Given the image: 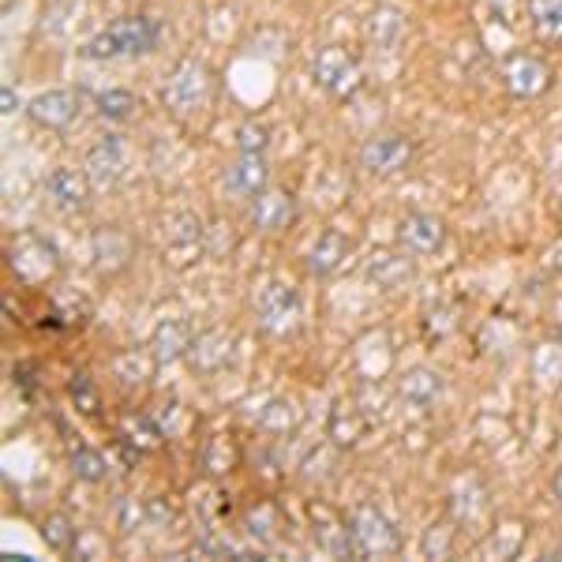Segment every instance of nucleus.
<instances>
[{"label": "nucleus", "mask_w": 562, "mask_h": 562, "mask_svg": "<svg viewBox=\"0 0 562 562\" xmlns=\"http://www.w3.org/2000/svg\"><path fill=\"white\" fill-rule=\"evenodd\" d=\"M405 31H409V20H405V12H402V8H394V4L371 8L364 26H360L364 42L371 45V49H379V53H394L397 45H402Z\"/></svg>", "instance_id": "17"}, {"label": "nucleus", "mask_w": 562, "mask_h": 562, "mask_svg": "<svg viewBox=\"0 0 562 562\" xmlns=\"http://www.w3.org/2000/svg\"><path fill=\"white\" fill-rule=\"evenodd\" d=\"M450 548H454V529H450V521L428 525V532H424V540H420L424 559H447Z\"/></svg>", "instance_id": "38"}, {"label": "nucleus", "mask_w": 562, "mask_h": 562, "mask_svg": "<svg viewBox=\"0 0 562 562\" xmlns=\"http://www.w3.org/2000/svg\"><path fill=\"white\" fill-rule=\"evenodd\" d=\"M551 492H555L559 506H562V469H559V473H555V484H551Z\"/></svg>", "instance_id": "43"}, {"label": "nucleus", "mask_w": 562, "mask_h": 562, "mask_svg": "<svg viewBox=\"0 0 562 562\" xmlns=\"http://www.w3.org/2000/svg\"><path fill=\"white\" fill-rule=\"evenodd\" d=\"M68 397L71 405H76L83 416H98L102 413V394H98V383L87 375V371H76V375L68 379Z\"/></svg>", "instance_id": "35"}, {"label": "nucleus", "mask_w": 562, "mask_h": 562, "mask_svg": "<svg viewBox=\"0 0 562 562\" xmlns=\"http://www.w3.org/2000/svg\"><path fill=\"white\" fill-rule=\"evenodd\" d=\"M79 109H83V98L79 90L57 87V90H42L26 102V116H31L38 128L45 132H68L71 124L79 121Z\"/></svg>", "instance_id": "10"}, {"label": "nucleus", "mask_w": 562, "mask_h": 562, "mask_svg": "<svg viewBox=\"0 0 562 562\" xmlns=\"http://www.w3.org/2000/svg\"><path fill=\"white\" fill-rule=\"evenodd\" d=\"M525 543V525L521 521H503L498 529L487 532V540L476 548L480 559H514Z\"/></svg>", "instance_id": "32"}, {"label": "nucleus", "mask_w": 562, "mask_h": 562, "mask_svg": "<svg viewBox=\"0 0 562 562\" xmlns=\"http://www.w3.org/2000/svg\"><path fill=\"white\" fill-rule=\"evenodd\" d=\"M166 38V26L154 15H121L98 31L94 38L79 45V57L83 60H121V57H147Z\"/></svg>", "instance_id": "1"}, {"label": "nucleus", "mask_w": 562, "mask_h": 562, "mask_svg": "<svg viewBox=\"0 0 562 562\" xmlns=\"http://www.w3.org/2000/svg\"><path fill=\"white\" fill-rule=\"evenodd\" d=\"M525 15L543 45L562 42V0H525Z\"/></svg>", "instance_id": "29"}, {"label": "nucleus", "mask_w": 562, "mask_h": 562, "mask_svg": "<svg viewBox=\"0 0 562 562\" xmlns=\"http://www.w3.org/2000/svg\"><path fill=\"white\" fill-rule=\"evenodd\" d=\"M211 98H214V71L199 57L177 60V65L169 68L166 83H161V102H166L169 113H177V116L199 113Z\"/></svg>", "instance_id": "3"}, {"label": "nucleus", "mask_w": 562, "mask_h": 562, "mask_svg": "<svg viewBox=\"0 0 562 562\" xmlns=\"http://www.w3.org/2000/svg\"><path fill=\"white\" fill-rule=\"evenodd\" d=\"M349 532H352V543H357V559H390L405 548L394 521H390L383 510H375L371 503H360L349 510Z\"/></svg>", "instance_id": "5"}, {"label": "nucleus", "mask_w": 562, "mask_h": 562, "mask_svg": "<svg viewBox=\"0 0 562 562\" xmlns=\"http://www.w3.org/2000/svg\"><path fill=\"white\" fill-rule=\"evenodd\" d=\"M416 278V267L409 259V251H375V256L368 259V281L375 289H383V293H397V289L413 285Z\"/></svg>", "instance_id": "23"}, {"label": "nucleus", "mask_w": 562, "mask_h": 562, "mask_svg": "<svg viewBox=\"0 0 562 562\" xmlns=\"http://www.w3.org/2000/svg\"><path fill=\"white\" fill-rule=\"evenodd\" d=\"M442 394H447V379L435 368L416 364L397 375V397H402L405 405H413V409H431Z\"/></svg>", "instance_id": "20"}, {"label": "nucleus", "mask_w": 562, "mask_h": 562, "mask_svg": "<svg viewBox=\"0 0 562 562\" xmlns=\"http://www.w3.org/2000/svg\"><path fill=\"white\" fill-rule=\"evenodd\" d=\"M256 319H259L262 330L274 334V338L296 334L301 330V319H304L301 293H296L289 281H267L256 296Z\"/></svg>", "instance_id": "6"}, {"label": "nucleus", "mask_w": 562, "mask_h": 562, "mask_svg": "<svg viewBox=\"0 0 562 562\" xmlns=\"http://www.w3.org/2000/svg\"><path fill=\"white\" fill-rule=\"evenodd\" d=\"M296 217H301V206H296L293 192H285V188H267V192H259L251 199V211H248V222L256 225L259 233H285L296 225Z\"/></svg>", "instance_id": "13"}, {"label": "nucleus", "mask_w": 562, "mask_h": 562, "mask_svg": "<svg viewBox=\"0 0 562 562\" xmlns=\"http://www.w3.org/2000/svg\"><path fill=\"white\" fill-rule=\"evenodd\" d=\"M416 158V147L405 132H375L360 143L357 150V161L360 169L371 177H394V173H405Z\"/></svg>", "instance_id": "8"}, {"label": "nucleus", "mask_w": 562, "mask_h": 562, "mask_svg": "<svg viewBox=\"0 0 562 562\" xmlns=\"http://www.w3.org/2000/svg\"><path fill=\"white\" fill-rule=\"evenodd\" d=\"M45 199L57 206L60 214H83L90 206V177L87 169H71V166H57L45 173Z\"/></svg>", "instance_id": "11"}, {"label": "nucleus", "mask_w": 562, "mask_h": 562, "mask_svg": "<svg viewBox=\"0 0 562 562\" xmlns=\"http://www.w3.org/2000/svg\"><path fill=\"white\" fill-rule=\"evenodd\" d=\"M34 371H38V368H34V364H15V371H12V375L20 379L23 394H34Z\"/></svg>", "instance_id": "40"}, {"label": "nucleus", "mask_w": 562, "mask_h": 562, "mask_svg": "<svg viewBox=\"0 0 562 562\" xmlns=\"http://www.w3.org/2000/svg\"><path fill=\"white\" fill-rule=\"evenodd\" d=\"M551 267H555V270H559V274H562V244H559V248H555V251H551Z\"/></svg>", "instance_id": "42"}, {"label": "nucleus", "mask_w": 562, "mask_h": 562, "mask_svg": "<svg viewBox=\"0 0 562 562\" xmlns=\"http://www.w3.org/2000/svg\"><path fill=\"white\" fill-rule=\"evenodd\" d=\"M301 420H304L301 405H296V397H289V394L267 397L262 409L256 413V428L267 435H293L301 428Z\"/></svg>", "instance_id": "27"}, {"label": "nucleus", "mask_w": 562, "mask_h": 562, "mask_svg": "<svg viewBox=\"0 0 562 562\" xmlns=\"http://www.w3.org/2000/svg\"><path fill=\"white\" fill-rule=\"evenodd\" d=\"M529 371L543 390L562 386V341H537L529 352Z\"/></svg>", "instance_id": "30"}, {"label": "nucleus", "mask_w": 562, "mask_h": 562, "mask_svg": "<svg viewBox=\"0 0 562 562\" xmlns=\"http://www.w3.org/2000/svg\"><path fill=\"white\" fill-rule=\"evenodd\" d=\"M267 143H270V128L259 121H244L237 128V147L240 154H267Z\"/></svg>", "instance_id": "39"}, {"label": "nucleus", "mask_w": 562, "mask_h": 562, "mask_svg": "<svg viewBox=\"0 0 562 562\" xmlns=\"http://www.w3.org/2000/svg\"><path fill=\"white\" fill-rule=\"evenodd\" d=\"M42 540H45V548L57 551V555H76L79 529L68 514H49V518L42 521Z\"/></svg>", "instance_id": "33"}, {"label": "nucleus", "mask_w": 562, "mask_h": 562, "mask_svg": "<svg viewBox=\"0 0 562 562\" xmlns=\"http://www.w3.org/2000/svg\"><path fill=\"white\" fill-rule=\"evenodd\" d=\"M203 244V222L195 214H169L166 217V251L173 262H192Z\"/></svg>", "instance_id": "25"}, {"label": "nucleus", "mask_w": 562, "mask_h": 562, "mask_svg": "<svg viewBox=\"0 0 562 562\" xmlns=\"http://www.w3.org/2000/svg\"><path fill=\"white\" fill-rule=\"evenodd\" d=\"M397 244L409 256H435L447 244V222L431 211H409L397 222Z\"/></svg>", "instance_id": "12"}, {"label": "nucleus", "mask_w": 562, "mask_h": 562, "mask_svg": "<svg viewBox=\"0 0 562 562\" xmlns=\"http://www.w3.org/2000/svg\"><path fill=\"white\" fill-rule=\"evenodd\" d=\"M454 330H458V307L439 304V307H428V312H424V334H428V338L442 341Z\"/></svg>", "instance_id": "37"}, {"label": "nucleus", "mask_w": 562, "mask_h": 562, "mask_svg": "<svg viewBox=\"0 0 562 562\" xmlns=\"http://www.w3.org/2000/svg\"><path fill=\"white\" fill-rule=\"evenodd\" d=\"M90 256H94L98 274L113 278V274H121V270H128V262L135 259V244L124 229L105 225V229H98L94 237H90Z\"/></svg>", "instance_id": "15"}, {"label": "nucleus", "mask_w": 562, "mask_h": 562, "mask_svg": "<svg viewBox=\"0 0 562 562\" xmlns=\"http://www.w3.org/2000/svg\"><path fill=\"white\" fill-rule=\"evenodd\" d=\"M128 166H132V150H128V143H124V135H116V132L102 135V139L87 150V161H83L90 184L105 188V192L128 177Z\"/></svg>", "instance_id": "9"}, {"label": "nucleus", "mask_w": 562, "mask_h": 562, "mask_svg": "<svg viewBox=\"0 0 562 562\" xmlns=\"http://www.w3.org/2000/svg\"><path fill=\"white\" fill-rule=\"evenodd\" d=\"M240 461H244V450L229 431L206 435L203 447H199V469H203L206 480H225L229 473H237Z\"/></svg>", "instance_id": "19"}, {"label": "nucleus", "mask_w": 562, "mask_h": 562, "mask_svg": "<svg viewBox=\"0 0 562 562\" xmlns=\"http://www.w3.org/2000/svg\"><path fill=\"white\" fill-rule=\"evenodd\" d=\"M158 368L161 364H158V357H154L150 346H128V349L113 352V360H109V371H113V379L124 390H143Z\"/></svg>", "instance_id": "21"}, {"label": "nucleus", "mask_w": 562, "mask_h": 562, "mask_svg": "<svg viewBox=\"0 0 562 562\" xmlns=\"http://www.w3.org/2000/svg\"><path fill=\"white\" fill-rule=\"evenodd\" d=\"M312 79L334 102H352L364 87V68L346 45H323L312 57Z\"/></svg>", "instance_id": "4"}, {"label": "nucleus", "mask_w": 562, "mask_h": 562, "mask_svg": "<svg viewBox=\"0 0 562 562\" xmlns=\"http://www.w3.org/2000/svg\"><path fill=\"white\" fill-rule=\"evenodd\" d=\"M559 559H562V540H559Z\"/></svg>", "instance_id": "44"}, {"label": "nucleus", "mask_w": 562, "mask_h": 562, "mask_svg": "<svg viewBox=\"0 0 562 562\" xmlns=\"http://www.w3.org/2000/svg\"><path fill=\"white\" fill-rule=\"evenodd\" d=\"M116 439H121L124 450H139V454H147V450H158L161 447V428L150 420L147 413H132L124 416L121 431H116Z\"/></svg>", "instance_id": "31"}, {"label": "nucleus", "mask_w": 562, "mask_h": 562, "mask_svg": "<svg viewBox=\"0 0 562 562\" xmlns=\"http://www.w3.org/2000/svg\"><path fill=\"white\" fill-rule=\"evenodd\" d=\"M270 184V166L262 154H240L237 161L222 169V188L229 195H240V199H256L259 192H267Z\"/></svg>", "instance_id": "16"}, {"label": "nucleus", "mask_w": 562, "mask_h": 562, "mask_svg": "<svg viewBox=\"0 0 562 562\" xmlns=\"http://www.w3.org/2000/svg\"><path fill=\"white\" fill-rule=\"evenodd\" d=\"M192 338L195 334L184 319H161L150 334V349H154V357H158V364L166 368V364H177V360L188 357Z\"/></svg>", "instance_id": "26"}, {"label": "nucleus", "mask_w": 562, "mask_h": 562, "mask_svg": "<svg viewBox=\"0 0 562 562\" xmlns=\"http://www.w3.org/2000/svg\"><path fill=\"white\" fill-rule=\"evenodd\" d=\"M312 540L315 548L334 559H357V543H352L349 521L326 503H312Z\"/></svg>", "instance_id": "14"}, {"label": "nucleus", "mask_w": 562, "mask_h": 562, "mask_svg": "<svg viewBox=\"0 0 562 562\" xmlns=\"http://www.w3.org/2000/svg\"><path fill=\"white\" fill-rule=\"evenodd\" d=\"M71 476L83 480V484H102V480L109 476L105 454L94 447H76L71 450Z\"/></svg>", "instance_id": "34"}, {"label": "nucleus", "mask_w": 562, "mask_h": 562, "mask_svg": "<svg viewBox=\"0 0 562 562\" xmlns=\"http://www.w3.org/2000/svg\"><path fill=\"white\" fill-rule=\"evenodd\" d=\"M139 109V102H135V94L132 90H124V87H109L98 94V113L105 116V121H128V116Z\"/></svg>", "instance_id": "36"}, {"label": "nucleus", "mask_w": 562, "mask_h": 562, "mask_svg": "<svg viewBox=\"0 0 562 562\" xmlns=\"http://www.w3.org/2000/svg\"><path fill=\"white\" fill-rule=\"evenodd\" d=\"M12 105H20V102H12V87H4V113H15Z\"/></svg>", "instance_id": "41"}, {"label": "nucleus", "mask_w": 562, "mask_h": 562, "mask_svg": "<svg viewBox=\"0 0 562 562\" xmlns=\"http://www.w3.org/2000/svg\"><path fill=\"white\" fill-rule=\"evenodd\" d=\"M233 357V334L229 330H203L192 338V349H188V364H192L199 375H214L229 364Z\"/></svg>", "instance_id": "24"}, {"label": "nucleus", "mask_w": 562, "mask_h": 562, "mask_svg": "<svg viewBox=\"0 0 562 562\" xmlns=\"http://www.w3.org/2000/svg\"><path fill=\"white\" fill-rule=\"evenodd\" d=\"M498 79H503L506 94L514 102H532V98L548 94L551 83H555V71L543 57L537 53H525V49H514L503 57V68H498Z\"/></svg>", "instance_id": "7"}, {"label": "nucleus", "mask_w": 562, "mask_h": 562, "mask_svg": "<svg viewBox=\"0 0 562 562\" xmlns=\"http://www.w3.org/2000/svg\"><path fill=\"white\" fill-rule=\"evenodd\" d=\"M368 424H371L368 409H360V405H352V402H338L330 409V416H326V439H330L334 450H352L364 439Z\"/></svg>", "instance_id": "22"}, {"label": "nucleus", "mask_w": 562, "mask_h": 562, "mask_svg": "<svg viewBox=\"0 0 562 562\" xmlns=\"http://www.w3.org/2000/svg\"><path fill=\"white\" fill-rule=\"evenodd\" d=\"M8 270H12V278L20 281L26 289H42V285H53V281L60 278V270H65V262H60V251L53 240H45L42 233H15L12 240H8Z\"/></svg>", "instance_id": "2"}, {"label": "nucleus", "mask_w": 562, "mask_h": 562, "mask_svg": "<svg viewBox=\"0 0 562 562\" xmlns=\"http://www.w3.org/2000/svg\"><path fill=\"white\" fill-rule=\"evenodd\" d=\"M244 532H248V540L262 543V548H270V543L278 540L281 532V510L278 503H270V498H259V503H251L248 510H244Z\"/></svg>", "instance_id": "28"}, {"label": "nucleus", "mask_w": 562, "mask_h": 562, "mask_svg": "<svg viewBox=\"0 0 562 562\" xmlns=\"http://www.w3.org/2000/svg\"><path fill=\"white\" fill-rule=\"evenodd\" d=\"M352 256V240L346 237V233H338V229H323L319 237H315L312 244V251H307V259H304V267H307V274L312 278H334L341 267H346V259Z\"/></svg>", "instance_id": "18"}]
</instances>
